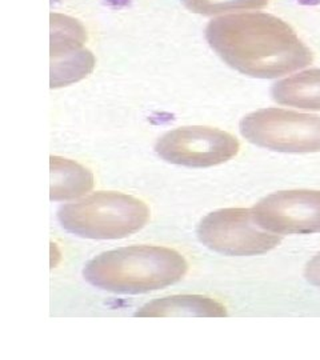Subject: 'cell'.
I'll return each mask as SVG.
<instances>
[{
    "mask_svg": "<svg viewBox=\"0 0 320 360\" xmlns=\"http://www.w3.org/2000/svg\"><path fill=\"white\" fill-rule=\"evenodd\" d=\"M241 143L223 129L186 126L168 131L155 151L168 163L186 167H214L239 154Z\"/></svg>",
    "mask_w": 320,
    "mask_h": 360,
    "instance_id": "obj_6",
    "label": "cell"
},
{
    "mask_svg": "<svg viewBox=\"0 0 320 360\" xmlns=\"http://www.w3.org/2000/svg\"><path fill=\"white\" fill-rule=\"evenodd\" d=\"M51 89L71 86L89 77L96 59L86 49L84 26L63 13H51Z\"/></svg>",
    "mask_w": 320,
    "mask_h": 360,
    "instance_id": "obj_8",
    "label": "cell"
},
{
    "mask_svg": "<svg viewBox=\"0 0 320 360\" xmlns=\"http://www.w3.org/2000/svg\"><path fill=\"white\" fill-rule=\"evenodd\" d=\"M188 263L177 250L160 245H129L91 259L84 279L115 294H144L178 283Z\"/></svg>",
    "mask_w": 320,
    "mask_h": 360,
    "instance_id": "obj_2",
    "label": "cell"
},
{
    "mask_svg": "<svg viewBox=\"0 0 320 360\" xmlns=\"http://www.w3.org/2000/svg\"><path fill=\"white\" fill-rule=\"evenodd\" d=\"M211 49L248 77H283L312 63L314 55L284 20L269 13H233L205 27Z\"/></svg>",
    "mask_w": 320,
    "mask_h": 360,
    "instance_id": "obj_1",
    "label": "cell"
},
{
    "mask_svg": "<svg viewBox=\"0 0 320 360\" xmlns=\"http://www.w3.org/2000/svg\"><path fill=\"white\" fill-rule=\"evenodd\" d=\"M269 0H181L191 13L205 16L238 13L245 10H259L269 4Z\"/></svg>",
    "mask_w": 320,
    "mask_h": 360,
    "instance_id": "obj_12",
    "label": "cell"
},
{
    "mask_svg": "<svg viewBox=\"0 0 320 360\" xmlns=\"http://www.w3.org/2000/svg\"><path fill=\"white\" fill-rule=\"evenodd\" d=\"M58 219L67 231L82 238L123 239L148 223L150 208L127 193L101 191L62 207Z\"/></svg>",
    "mask_w": 320,
    "mask_h": 360,
    "instance_id": "obj_3",
    "label": "cell"
},
{
    "mask_svg": "<svg viewBox=\"0 0 320 360\" xmlns=\"http://www.w3.org/2000/svg\"><path fill=\"white\" fill-rule=\"evenodd\" d=\"M276 103L303 110H320V70H309L283 79L272 87Z\"/></svg>",
    "mask_w": 320,
    "mask_h": 360,
    "instance_id": "obj_11",
    "label": "cell"
},
{
    "mask_svg": "<svg viewBox=\"0 0 320 360\" xmlns=\"http://www.w3.org/2000/svg\"><path fill=\"white\" fill-rule=\"evenodd\" d=\"M51 188L50 198L52 202L72 200L84 196L94 188V175L89 168L79 165L74 160L51 156Z\"/></svg>",
    "mask_w": 320,
    "mask_h": 360,
    "instance_id": "obj_10",
    "label": "cell"
},
{
    "mask_svg": "<svg viewBox=\"0 0 320 360\" xmlns=\"http://www.w3.org/2000/svg\"><path fill=\"white\" fill-rule=\"evenodd\" d=\"M305 276L309 283L320 288V252L308 262L305 270Z\"/></svg>",
    "mask_w": 320,
    "mask_h": 360,
    "instance_id": "obj_13",
    "label": "cell"
},
{
    "mask_svg": "<svg viewBox=\"0 0 320 360\" xmlns=\"http://www.w3.org/2000/svg\"><path fill=\"white\" fill-rule=\"evenodd\" d=\"M196 232L207 248L229 257L262 255L281 245L276 233L256 224L250 208L214 211L202 219Z\"/></svg>",
    "mask_w": 320,
    "mask_h": 360,
    "instance_id": "obj_5",
    "label": "cell"
},
{
    "mask_svg": "<svg viewBox=\"0 0 320 360\" xmlns=\"http://www.w3.org/2000/svg\"><path fill=\"white\" fill-rule=\"evenodd\" d=\"M256 224L276 235L320 232V191L291 190L272 193L252 208Z\"/></svg>",
    "mask_w": 320,
    "mask_h": 360,
    "instance_id": "obj_7",
    "label": "cell"
},
{
    "mask_svg": "<svg viewBox=\"0 0 320 360\" xmlns=\"http://www.w3.org/2000/svg\"><path fill=\"white\" fill-rule=\"evenodd\" d=\"M241 132L248 142L279 153L320 151V116L263 108L244 116Z\"/></svg>",
    "mask_w": 320,
    "mask_h": 360,
    "instance_id": "obj_4",
    "label": "cell"
},
{
    "mask_svg": "<svg viewBox=\"0 0 320 360\" xmlns=\"http://www.w3.org/2000/svg\"><path fill=\"white\" fill-rule=\"evenodd\" d=\"M135 316L139 318H223L227 316V309L223 303L211 296L172 295L147 303Z\"/></svg>",
    "mask_w": 320,
    "mask_h": 360,
    "instance_id": "obj_9",
    "label": "cell"
}]
</instances>
